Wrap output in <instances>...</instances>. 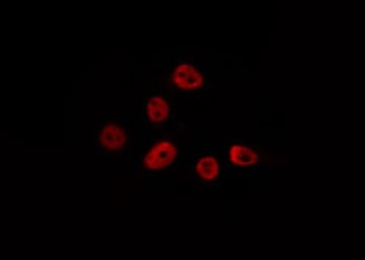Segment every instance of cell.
<instances>
[{
    "label": "cell",
    "mask_w": 365,
    "mask_h": 260,
    "mask_svg": "<svg viewBox=\"0 0 365 260\" xmlns=\"http://www.w3.org/2000/svg\"><path fill=\"white\" fill-rule=\"evenodd\" d=\"M160 76L163 88L179 99L197 100L206 97L212 91L210 69L185 53H178L169 65L163 67Z\"/></svg>",
    "instance_id": "cell-1"
},
{
    "label": "cell",
    "mask_w": 365,
    "mask_h": 260,
    "mask_svg": "<svg viewBox=\"0 0 365 260\" xmlns=\"http://www.w3.org/2000/svg\"><path fill=\"white\" fill-rule=\"evenodd\" d=\"M181 144L172 136H150L139 151L134 174L145 180L177 177L181 166Z\"/></svg>",
    "instance_id": "cell-2"
},
{
    "label": "cell",
    "mask_w": 365,
    "mask_h": 260,
    "mask_svg": "<svg viewBox=\"0 0 365 260\" xmlns=\"http://www.w3.org/2000/svg\"><path fill=\"white\" fill-rule=\"evenodd\" d=\"M225 180L258 176L267 158L256 136H232L222 144Z\"/></svg>",
    "instance_id": "cell-3"
},
{
    "label": "cell",
    "mask_w": 365,
    "mask_h": 260,
    "mask_svg": "<svg viewBox=\"0 0 365 260\" xmlns=\"http://www.w3.org/2000/svg\"><path fill=\"white\" fill-rule=\"evenodd\" d=\"M98 155L129 160L132 155L131 122L128 115L114 113L101 118L96 129Z\"/></svg>",
    "instance_id": "cell-4"
},
{
    "label": "cell",
    "mask_w": 365,
    "mask_h": 260,
    "mask_svg": "<svg viewBox=\"0 0 365 260\" xmlns=\"http://www.w3.org/2000/svg\"><path fill=\"white\" fill-rule=\"evenodd\" d=\"M179 98L167 88L150 89L146 91L144 103L145 136L150 137L165 130L181 131L185 122L180 119Z\"/></svg>",
    "instance_id": "cell-5"
},
{
    "label": "cell",
    "mask_w": 365,
    "mask_h": 260,
    "mask_svg": "<svg viewBox=\"0 0 365 260\" xmlns=\"http://www.w3.org/2000/svg\"><path fill=\"white\" fill-rule=\"evenodd\" d=\"M188 169L198 192H217L227 181L222 154L211 146H197Z\"/></svg>",
    "instance_id": "cell-6"
}]
</instances>
